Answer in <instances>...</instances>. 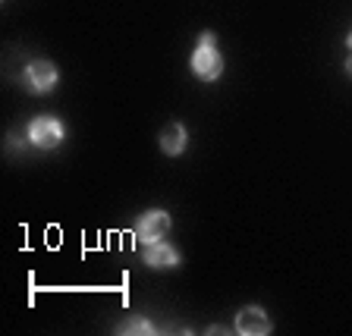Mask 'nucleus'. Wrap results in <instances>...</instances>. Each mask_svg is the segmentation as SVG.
Segmentation results:
<instances>
[{
	"mask_svg": "<svg viewBox=\"0 0 352 336\" xmlns=\"http://www.w3.org/2000/svg\"><path fill=\"white\" fill-rule=\"evenodd\" d=\"M167 229H170V217L164 211H151L139 220V239L145 242H157Z\"/></svg>",
	"mask_w": 352,
	"mask_h": 336,
	"instance_id": "obj_3",
	"label": "nucleus"
},
{
	"mask_svg": "<svg viewBox=\"0 0 352 336\" xmlns=\"http://www.w3.org/2000/svg\"><path fill=\"white\" fill-rule=\"evenodd\" d=\"M145 261L154 264V267H170V264L179 261L173 245H161V242H148V251H145Z\"/></svg>",
	"mask_w": 352,
	"mask_h": 336,
	"instance_id": "obj_6",
	"label": "nucleus"
},
{
	"mask_svg": "<svg viewBox=\"0 0 352 336\" xmlns=\"http://www.w3.org/2000/svg\"><path fill=\"white\" fill-rule=\"evenodd\" d=\"M123 333H151V327H148V321H142V317H132L123 327Z\"/></svg>",
	"mask_w": 352,
	"mask_h": 336,
	"instance_id": "obj_8",
	"label": "nucleus"
},
{
	"mask_svg": "<svg viewBox=\"0 0 352 336\" xmlns=\"http://www.w3.org/2000/svg\"><path fill=\"white\" fill-rule=\"evenodd\" d=\"M60 139H63V129H60L57 120L41 117L32 123V142H35L38 148H54Z\"/></svg>",
	"mask_w": 352,
	"mask_h": 336,
	"instance_id": "obj_2",
	"label": "nucleus"
},
{
	"mask_svg": "<svg viewBox=\"0 0 352 336\" xmlns=\"http://www.w3.org/2000/svg\"><path fill=\"white\" fill-rule=\"evenodd\" d=\"M346 66H349V73H352V57H349V63H346Z\"/></svg>",
	"mask_w": 352,
	"mask_h": 336,
	"instance_id": "obj_9",
	"label": "nucleus"
},
{
	"mask_svg": "<svg viewBox=\"0 0 352 336\" xmlns=\"http://www.w3.org/2000/svg\"><path fill=\"white\" fill-rule=\"evenodd\" d=\"M192 69H195L201 79H217L220 69H223V60L214 51V44H201V47H198L195 57H192Z\"/></svg>",
	"mask_w": 352,
	"mask_h": 336,
	"instance_id": "obj_1",
	"label": "nucleus"
},
{
	"mask_svg": "<svg viewBox=\"0 0 352 336\" xmlns=\"http://www.w3.org/2000/svg\"><path fill=\"white\" fill-rule=\"evenodd\" d=\"M161 148L167 154H179L186 148V129L179 123H170L167 129L161 132Z\"/></svg>",
	"mask_w": 352,
	"mask_h": 336,
	"instance_id": "obj_7",
	"label": "nucleus"
},
{
	"mask_svg": "<svg viewBox=\"0 0 352 336\" xmlns=\"http://www.w3.org/2000/svg\"><path fill=\"white\" fill-rule=\"evenodd\" d=\"M236 330L239 333H267L271 330V321H267V315H264L261 308H242L239 317H236Z\"/></svg>",
	"mask_w": 352,
	"mask_h": 336,
	"instance_id": "obj_4",
	"label": "nucleus"
},
{
	"mask_svg": "<svg viewBox=\"0 0 352 336\" xmlns=\"http://www.w3.org/2000/svg\"><path fill=\"white\" fill-rule=\"evenodd\" d=\"M349 44H352V38H349Z\"/></svg>",
	"mask_w": 352,
	"mask_h": 336,
	"instance_id": "obj_10",
	"label": "nucleus"
},
{
	"mask_svg": "<svg viewBox=\"0 0 352 336\" xmlns=\"http://www.w3.org/2000/svg\"><path fill=\"white\" fill-rule=\"evenodd\" d=\"M29 82L38 91H47V88H54V82H57V69H54L47 60H38V63L29 66Z\"/></svg>",
	"mask_w": 352,
	"mask_h": 336,
	"instance_id": "obj_5",
	"label": "nucleus"
}]
</instances>
